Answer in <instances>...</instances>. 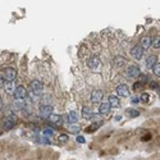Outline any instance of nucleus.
Here are the masks:
<instances>
[{
    "instance_id": "14",
    "label": "nucleus",
    "mask_w": 160,
    "mask_h": 160,
    "mask_svg": "<svg viewBox=\"0 0 160 160\" xmlns=\"http://www.w3.org/2000/svg\"><path fill=\"white\" fill-rule=\"evenodd\" d=\"M82 115H83L85 119H91L92 115H94L91 108H88V106H83V108H82Z\"/></svg>"
},
{
    "instance_id": "29",
    "label": "nucleus",
    "mask_w": 160,
    "mask_h": 160,
    "mask_svg": "<svg viewBox=\"0 0 160 160\" xmlns=\"http://www.w3.org/2000/svg\"><path fill=\"white\" fill-rule=\"evenodd\" d=\"M143 88V85L141 82H136V83L133 85V91H140V90Z\"/></svg>"
},
{
    "instance_id": "16",
    "label": "nucleus",
    "mask_w": 160,
    "mask_h": 160,
    "mask_svg": "<svg viewBox=\"0 0 160 160\" xmlns=\"http://www.w3.org/2000/svg\"><path fill=\"white\" fill-rule=\"evenodd\" d=\"M126 115H128L129 118H137L138 115H140V112L138 110H136V109H127L126 110Z\"/></svg>"
},
{
    "instance_id": "8",
    "label": "nucleus",
    "mask_w": 160,
    "mask_h": 160,
    "mask_svg": "<svg viewBox=\"0 0 160 160\" xmlns=\"http://www.w3.org/2000/svg\"><path fill=\"white\" fill-rule=\"evenodd\" d=\"M51 113H53V106L51 105H42L40 108V115L44 117V118L50 117Z\"/></svg>"
},
{
    "instance_id": "12",
    "label": "nucleus",
    "mask_w": 160,
    "mask_h": 160,
    "mask_svg": "<svg viewBox=\"0 0 160 160\" xmlns=\"http://www.w3.org/2000/svg\"><path fill=\"white\" fill-rule=\"evenodd\" d=\"M151 42H153V40H151V37H149V36H145V37H142L141 41H140V46L145 50V49H149L151 46Z\"/></svg>"
},
{
    "instance_id": "1",
    "label": "nucleus",
    "mask_w": 160,
    "mask_h": 160,
    "mask_svg": "<svg viewBox=\"0 0 160 160\" xmlns=\"http://www.w3.org/2000/svg\"><path fill=\"white\" fill-rule=\"evenodd\" d=\"M15 76H17V71L13 67H7L0 71V85H3L5 82H13Z\"/></svg>"
},
{
    "instance_id": "33",
    "label": "nucleus",
    "mask_w": 160,
    "mask_h": 160,
    "mask_svg": "<svg viewBox=\"0 0 160 160\" xmlns=\"http://www.w3.org/2000/svg\"><path fill=\"white\" fill-rule=\"evenodd\" d=\"M85 137L83 136H77V142L78 143H85Z\"/></svg>"
},
{
    "instance_id": "3",
    "label": "nucleus",
    "mask_w": 160,
    "mask_h": 160,
    "mask_svg": "<svg viewBox=\"0 0 160 160\" xmlns=\"http://www.w3.org/2000/svg\"><path fill=\"white\" fill-rule=\"evenodd\" d=\"M14 97L15 100H23L27 97V90L23 87V86H18V87H15L14 90Z\"/></svg>"
},
{
    "instance_id": "20",
    "label": "nucleus",
    "mask_w": 160,
    "mask_h": 160,
    "mask_svg": "<svg viewBox=\"0 0 160 160\" xmlns=\"http://www.w3.org/2000/svg\"><path fill=\"white\" fill-rule=\"evenodd\" d=\"M49 119L53 123H55V124H59V123H61V121H63V118H61V115H59V114H51V115L49 117Z\"/></svg>"
},
{
    "instance_id": "2",
    "label": "nucleus",
    "mask_w": 160,
    "mask_h": 160,
    "mask_svg": "<svg viewBox=\"0 0 160 160\" xmlns=\"http://www.w3.org/2000/svg\"><path fill=\"white\" fill-rule=\"evenodd\" d=\"M1 126H3V129H12L13 127L15 126V118L14 115H7V117H4L3 119H1Z\"/></svg>"
},
{
    "instance_id": "24",
    "label": "nucleus",
    "mask_w": 160,
    "mask_h": 160,
    "mask_svg": "<svg viewBox=\"0 0 160 160\" xmlns=\"http://www.w3.org/2000/svg\"><path fill=\"white\" fill-rule=\"evenodd\" d=\"M153 71H154V75L156 77H160V63H156L153 67Z\"/></svg>"
},
{
    "instance_id": "19",
    "label": "nucleus",
    "mask_w": 160,
    "mask_h": 160,
    "mask_svg": "<svg viewBox=\"0 0 160 160\" xmlns=\"http://www.w3.org/2000/svg\"><path fill=\"white\" fill-rule=\"evenodd\" d=\"M77 121H78L77 113L76 112H69V114H68V122L71 123V124H72V123H73V124H76Z\"/></svg>"
},
{
    "instance_id": "7",
    "label": "nucleus",
    "mask_w": 160,
    "mask_h": 160,
    "mask_svg": "<svg viewBox=\"0 0 160 160\" xmlns=\"http://www.w3.org/2000/svg\"><path fill=\"white\" fill-rule=\"evenodd\" d=\"M127 76L131 77V78H134V77L140 76V69H138L137 65H129L127 68Z\"/></svg>"
},
{
    "instance_id": "28",
    "label": "nucleus",
    "mask_w": 160,
    "mask_h": 160,
    "mask_svg": "<svg viewBox=\"0 0 160 160\" xmlns=\"http://www.w3.org/2000/svg\"><path fill=\"white\" fill-rule=\"evenodd\" d=\"M44 136L45 137H51V136H54V131H53V129H50V128H47V129H45L44 131Z\"/></svg>"
},
{
    "instance_id": "23",
    "label": "nucleus",
    "mask_w": 160,
    "mask_h": 160,
    "mask_svg": "<svg viewBox=\"0 0 160 160\" xmlns=\"http://www.w3.org/2000/svg\"><path fill=\"white\" fill-rule=\"evenodd\" d=\"M14 108L17 109V110H20V109H23V106H24V102H23V100H15V102H14Z\"/></svg>"
},
{
    "instance_id": "15",
    "label": "nucleus",
    "mask_w": 160,
    "mask_h": 160,
    "mask_svg": "<svg viewBox=\"0 0 160 160\" xmlns=\"http://www.w3.org/2000/svg\"><path fill=\"white\" fill-rule=\"evenodd\" d=\"M156 63H158V55H150L149 58L146 59V65L149 68H153Z\"/></svg>"
},
{
    "instance_id": "4",
    "label": "nucleus",
    "mask_w": 160,
    "mask_h": 160,
    "mask_svg": "<svg viewBox=\"0 0 160 160\" xmlns=\"http://www.w3.org/2000/svg\"><path fill=\"white\" fill-rule=\"evenodd\" d=\"M131 56H132L133 59H136V60H140L143 56V49L140 46V45L133 46L132 49H131Z\"/></svg>"
},
{
    "instance_id": "9",
    "label": "nucleus",
    "mask_w": 160,
    "mask_h": 160,
    "mask_svg": "<svg viewBox=\"0 0 160 160\" xmlns=\"http://www.w3.org/2000/svg\"><path fill=\"white\" fill-rule=\"evenodd\" d=\"M102 95H104V94H102L101 90H95V91H92V94H91V101L94 104H99L102 99Z\"/></svg>"
},
{
    "instance_id": "35",
    "label": "nucleus",
    "mask_w": 160,
    "mask_h": 160,
    "mask_svg": "<svg viewBox=\"0 0 160 160\" xmlns=\"http://www.w3.org/2000/svg\"><path fill=\"white\" fill-rule=\"evenodd\" d=\"M3 109V102H1V100H0V110Z\"/></svg>"
},
{
    "instance_id": "32",
    "label": "nucleus",
    "mask_w": 160,
    "mask_h": 160,
    "mask_svg": "<svg viewBox=\"0 0 160 160\" xmlns=\"http://www.w3.org/2000/svg\"><path fill=\"white\" fill-rule=\"evenodd\" d=\"M141 140H142V141H149V140H151V134H149V133L145 134V136L141 137Z\"/></svg>"
},
{
    "instance_id": "18",
    "label": "nucleus",
    "mask_w": 160,
    "mask_h": 160,
    "mask_svg": "<svg viewBox=\"0 0 160 160\" xmlns=\"http://www.w3.org/2000/svg\"><path fill=\"white\" fill-rule=\"evenodd\" d=\"M100 126H101V122H96V123H92V124L90 126V127H87V128H86L85 131H86V132H87V133L95 132V131H96L97 128H99Z\"/></svg>"
},
{
    "instance_id": "22",
    "label": "nucleus",
    "mask_w": 160,
    "mask_h": 160,
    "mask_svg": "<svg viewBox=\"0 0 160 160\" xmlns=\"http://www.w3.org/2000/svg\"><path fill=\"white\" fill-rule=\"evenodd\" d=\"M138 100L142 101L143 104H149L150 102V95L147 92H143V94H141V96H140V99Z\"/></svg>"
},
{
    "instance_id": "13",
    "label": "nucleus",
    "mask_w": 160,
    "mask_h": 160,
    "mask_svg": "<svg viewBox=\"0 0 160 160\" xmlns=\"http://www.w3.org/2000/svg\"><path fill=\"white\" fill-rule=\"evenodd\" d=\"M110 108H112V106L109 105V102H102V104L100 105V108H99V114H101V115H106V114L110 112Z\"/></svg>"
},
{
    "instance_id": "30",
    "label": "nucleus",
    "mask_w": 160,
    "mask_h": 160,
    "mask_svg": "<svg viewBox=\"0 0 160 160\" xmlns=\"http://www.w3.org/2000/svg\"><path fill=\"white\" fill-rule=\"evenodd\" d=\"M147 81H149V77H147V75H141V73H140V82H141V83L145 85Z\"/></svg>"
},
{
    "instance_id": "6",
    "label": "nucleus",
    "mask_w": 160,
    "mask_h": 160,
    "mask_svg": "<svg viewBox=\"0 0 160 160\" xmlns=\"http://www.w3.org/2000/svg\"><path fill=\"white\" fill-rule=\"evenodd\" d=\"M117 94H118L119 96H123V97L129 96V88H128V86L124 85V83L118 85V87H117Z\"/></svg>"
},
{
    "instance_id": "21",
    "label": "nucleus",
    "mask_w": 160,
    "mask_h": 160,
    "mask_svg": "<svg viewBox=\"0 0 160 160\" xmlns=\"http://www.w3.org/2000/svg\"><path fill=\"white\" fill-rule=\"evenodd\" d=\"M109 105L114 106V108H118L119 106V99L117 96H110L109 97Z\"/></svg>"
},
{
    "instance_id": "10",
    "label": "nucleus",
    "mask_w": 160,
    "mask_h": 160,
    "mask_svg": "<svg viewBox=\"0 0 160 160\" xmlns=\"http://www.w3.org/2000/svg\"><path fill=\"white\" fill-rule=\"evenodd\" d=\"M101 64V61H100V59L97 58V56H95L94 55L92 58H90L88 60H87V65L90 68H92V69H95V68H97L99 65Z\"/></svg>"
},
{
    "instance_id": "27",
    "label": "nucleus",
    "mask_w": 160,
    "mask_h": 160,
    "mask_svg": "<svg viewBox=\"0 0 160 160\" xmlns=\"http://www.w3.org/2000/svg\"><path fill=\"white\" fill-rule=\"evenodd\" d=\"M69 129H71L72 133H78L81 128H80V126H77V124H72L71 127H69Z\"/></svg>"
},
{
    "instance_id": "17",
    "label": "nucleus",
    "mask_w": 160,
    "mask_h": 160,
    "mask_svg": "<svg viewBox=\"0 0 160 160\" xmlns=\"http://www.w3.org/2000/svg\"><path fill=\"white\" fill-rule=\"evenodd\" d=\"M4 90H5V92L7 94H12V92H14V83L13 82H5L4 83Z\"/></svg>"
},
{
    "instance_id": "34",
    "label": "nucleus",
    "mask_w": 160,
    "mask_h": 160,
    "mask_svg": "<svg viewBox=\"0 0 160 160\" xmlns=\"http://www.w3.org/2000/svg\"><path fill=\"white\" fill-rule=\"evenodd\" d=\"M131 102H132V104H137L138 99H137V97H132V99H131Z\"/></svg>"
},
{
    "instance_id": "25",
    "label": "nucleus",
    "mask_w": 160,
    "mask_h": 160,
    "mask_svg": "<svg viewBox=\"0 0 160 160\" xmlns=\"http://www.w3.org/2000/svg\"><path fill=\"white\" fill-rule=\"evenodd\" d=\"M151 45H153L155 49H160V36L155 37V39L153 40V42H151Z\"/></svg>"
},
{
    "instance_id": "31",
    "label": "nucleus",
    "mask_w": 160,
    "mask_h": 160,
    "mask_svg": "<svg viewBox=\"0 0 160 160\" xmlns=\"http://www.w3.org/2000/svg\"><path fill=\"white\" fill-rule=\"evenodd\" d=\"M150 87L151 88H153V90H158L159 88V83H158V82H151V83H150Z\"/></svg>"
},
{
    "instance_id": "11",
    "label": "nucleus",
    "mask_w": 160,
    "mask_h": 160,
    "mask_svg": "<svg viewBox=\"0 0 160 160\" xmlns=\"http://www.w3.org/2000/svg\"><path fill=\"white\" fill-rule=\"evenodd\" d=\"M113 64L115 65V67H118V68H121V67H123V65H126L127 64V59L126 58H123V56H115V58L113 59Z\"/></svg>"
},
{
    "instance_id": "5",
    "label": "nucleus",
    "mask_w": 160,
    "mask_h": 160,
    "mask_svg": "<svg viewBox=\"0 0 160 160\" xmlns=\"http://www.w3.org/2000/svg\"><path fill=\"white\" fill-rule=\"evenodd\" d=\"M31 90H32V92L35 94V95H41V92H42V83H41L40 81L37 80H35V81H32L31 82Z\"/></svg>"
},
{
    "instance_id": "26",
    "label": "nucleus",
    "mask_w": 160,
    "mask_h": 160,
    "mask_svg": "<svg viewBox=\"0 0 160 160\" xmlns=\"http://www.w3.org/2000/svg\"><path fill=\"white\" fill-rule=\"evenodd\" d=\"M58 141H59V142H61V143H65V142L68 141V136H67L65 133H61V134H59Z\"/></svg>"
}]
</instances>
